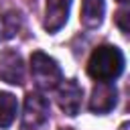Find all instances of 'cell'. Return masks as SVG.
<instances>
[{
	"label": "cell",
	"instance_id": "obj_7",
	"mask_svg": "<svg viewBox=\"0 0 130 130\" xmlns=\"http://www.w3.org/2000/svg\"><path fill=\"white\" fill-rule=\"evenodd\" d=\"M69 8L71 0H47L45 6V30L47 32H57L69 18Z\"/></svg>",
	"mask_w": 130,
	"mask_h": 130
},
{
	"label": "cell",
	"instance_id": "obj_1",
	"mask_svg": "<svg viewBox=\"0 0 130 130\" xmlns=\"http://www.w3.org/2000/svg\"><path fill=\"white\" fill-rule=\"evenodd\" d=\"M124 71V55L114 45H102L93 49L87 61V73L95 81H112Z\"/></svg>",
	"mask_w": 130,
	"mask_h": 130
},
{
	"label": "cell",
	"instance_id": "obj_5",
	"mask_svg": "<svg viewBox=\"0 0 130 130\" xmlns=\"http://www.w3.org/2000/svg\"><path fill=\"white\" fill-rule=\"evenodd\" d=\"M118 102V89L112 81H98L89 98V110L93 114H108Z\"/></svg>",
	"mask_w": 130,
	"mask_h": 130
},
{
	"label": "cell",
	"instance_id": "obj_10",
	"mask_svg": "<svg viewBox=\"0 0 130 130\" xmlns=\"http://www.w3.org/2000/svg\"><path fill=\"white\" fill-rule=\"evenodd\" d=\"M20 12L18 10H6L2 16V24H4V35L6 37H14L16 30L20 28Z\"/></svg>",
	"mask_w": 130,
	"mask_h": 130
},
{
	"label": "cell",
	"instance_id": "obj_8",
	"mask_svg": "<svg viewBox=\"0 0 130 130\" xmlns=\"http://www.w3.org/2000/svg\"><path fill=\"white\" fill-rule=\"evenodd\" d=\"M104 12H106L104 0H83L79 20L85 28H98L104 20Z\"/></svg>",
	"mask_w": 130,
	"mask_h": 130
},
{
	"label": "cell",
	"instance_id": "obj_9",
	"mask_svg": "<svg viewBox=\"0 0 130 130\" xmlns=\"http://www.w3.org/2000/svg\"><path fill=\"white\" fill-rule=\"evenodd\" d=\"M16 110H18L16 98L8 91H0V128L12 126V122L16 118Z\"/></svg>",
	"mask_w": 130,
	"mask_h": 130
},
{
	"label": "cell",
	"instance_id": "obj_3",
	"mask_svg": "<svg viewBox=\"0 0 130 130\" xmlns=\"http://www.w3.org/2000/svg\"><path fill=\"white\" fill-rule=\"evenodd\" d=\"M49 120V100L41 93H28L24 100L22 112V128L24 130H41Z\"/></svg>",
	"mask_w": 130,
	"mask_h": 130
},
{
	"label": "cell",
	"instance_id": "obj_11",
	"mask_svg": "<svg viewBox=\"0 0 130 130\" xmlns=\"http://www.w3.org/2000/svg\"><path fill=\"white\" fill-rule=\"evenodd\" d=\"M126 18H128V10H120L118 12V16H116V22H118V26H120V30L126 35L128 32V24H126Z\"/></svg>",
	"mask_w": 130,
	"mask_h": 130
},
{
	"label": "cell",
	"instance_id": "obj_12",
	"mask_svg": "<svg viewBox=\"0 0 130 130\" xmlns=\"http://www.w3.org/2000/svg\"><path fill=\"white\" fill-rule=\"evenodd\" d=\"M118 2H122V4H124V2H126V0H118Z\"/></svg>",
	"mask_w": 130,
	"mask_h": 130
},
{
	"label": "cell",
	"instance_id": "obj_4",
	"mask_svg": "<svg viewBox=\"0 0 130 130\" xmlns=\"http://www.w3.org/2000/svg\"><path fill=\"white\" fill-rule=\"evenodd\" d=\"M0 79L10 85H22L24 81V61L18 51H0Z\"/></svg>",
	"mask_w": 130,
	"mask_h": 130
},
{
	"label": "cell",
	"instance_id": "obj_6",
	"mask_svg": "<svg viewBox=\"0 0 130 130\" xmlns=\"http://www.w3.org/2000/svg\"><path fill=\"white\" fill-rule=\"evenodd\" d=\"M81 98H83V91L75 79H67L57 85V102L67 116H77L81 108Z\"/></svg>",
	"mask_w": 130,
	"mask_h": 130
},
{
	"label": "cell",
	"instance_id": "obj_2",
	"mask_svg": "<svg viewBox=\"0 0 130 130\" xmlns=\"http://www.w3.org/2000/svg\"><path fill=\"white\" fill-rule=\"evenodd\" d=\"M30 73H32L35 85L41 91H51L63 81L61 67L53 57H49L43 51H35L30 55Z\"/></svg>",
	"mask_w": 130,
	"mask_h": 130
}]
</instances>
